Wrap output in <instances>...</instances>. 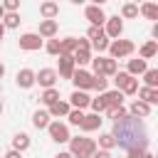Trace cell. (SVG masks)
<instances>
[{
	"instance_id": "f6af8a7d",
	"label": "cell",
	"mask_w": 158,
	"mask_h": 158,
	"mask_svg": "<svg viewBox=\"0 0 158 158\" xmlns=\"http://www.w3.org/2000/svg\"><path fill=\"white\" fill-rule=\"evenodd\" d=\"M2 37H5V25L0 22V42H2Z\"/></svg>"
},
{
	"instance_id": "7bdbcfd3",
	"label": "cell",
	"mask_w": 158,
	"mask_h": 158,
	"mask_svg": "<svg viewBox=\"0 0 158 158\" xmlns=\"http://www.w3.org/2000/svg\"><path fill=\"white\" fill-rule=\"evenodd\" d=\"M91 158H111V153L101 148V151H94V153H91Z\"/></svg>"
},
{
	"instance_id": "ab89813d",
	"label": "cell",
	"mask_w": 158,
	"mask_h": 158,
	"mask_svg": "<svg viewBox=\"0 0 158 158\" xmlns=\"http://www.w3.org/2000/svg\"><path fill=\"white\" fill-rule=\"evenodd\" d=\"M91 47H94L96 52H104V49L109 47V37H101V40H94V42H91Z\"/></svg>"
},
{
	"instance_id": "44dd1931",
	"label": "cell",
	"mask_w": 158,
	"mask_h": 158,
	"mask_svg": "<svg viewBox=\"0 0 158 158\" xmlns=\"http://www.w3.org/2000/svg\"><path fill=\"white\" fill-rule=\"evenodd\" d=\"M128 114H131V116L143 118V116H148V114H151V104H146V101H141V99H138V101H133V104H131V111H128Z\"/></svg>"
},
{
	"instance_id": "ffe728a7",
	"label": "cell",
	"mask_w": 158,
	"mask_h": 158,
	"mask_svg": "<svg viewBox=\"0 0 158 158\" xmlns=\"http://www.w3.org/2000/svg\"><path fill=\"white\" fill-rule=\"evenodd\" d=\"M37 35H40V37H54V35H57V20H42Z\"/></svg>"
},
{
	"instance_id": "8fae6325",
	"label": "cell",
	"mask_w": 158,
	"mask_h": 158,
	"mask_svg": "<svg viewBox=\"0 0 158 158\" xmlns=\"http://www.w3.org/2000/svg\"><path fill=\"white\" fill-rule=\"evenodd\" d=\"M74 57L72 54H59V74L57 77H62V79H72V74H74Z\"/></svg>"
},
{
	"instance_id": "7a4b0ae2",
	"label": "cell",
	"mask_w": 158,
	"mask_h": 158,
	"mask_svg": "<svg viewBox=\"0 0 158 158\" xmlns=\"http://www.w3.org/2000/svg\"><path fill=\"white\" fill-rule=\"evenodd\" d=\"M94 151H96V143L91 138H84V136L69 138V153H72V158H91Z\"/></svg>"
},
{
	"instance_id": "ac0fdd59",
	"label": "cell",
	"mask_w": 158,
	"mask_h": 158,
	"mask_svg": "<svg viewBox=\"0 0 158 158\" xmlns=\"http://www.w3.org/2000/svg\"><path fill=\"white\" fill-rule=\"evenodd\" d=\"M89 101H91V99H89V94H86V91H81V89H77V91L69 96V106H74V109H86V106H89Z\"/></svg>"
},
{
	"instance_id": "836d02e7",
	"label": "cell",
	"mask_w": 158,
	"mask_h": 158,
	"mask_svg": "<svg viewBox=\"0 0 158 158\" xmlns=\"http://www.w3.org/2000/svg\"><path fill=\"white\" fill-rule=\"evenodd\" d=\"M106 114H109V118H114V121H118V118H123L128 111L123 109V106H109L106 109Z\"/></svg>"
},
{
	"instance_id": "484cf974",
	"label": "cell",
	"mask_w": 158,
	"mask_h": 158,
	"mask_svg": "<svg viewBox=\"0 0 158 158\" xmlns=\"http://www.w3.org/2000/svg\"><path fill=\"white\" fill-rule=\"evenodd\" d=\"M12 148L20 151V153L27 151V148H30V136H27V133H17V136L12 138Z\"/></svg>"
},
{
	"instance_id": "5b68a950",
	"label": "cell",
	"mask_w": 158,
	"mask_h": 158,
	"mask_svg": "<svg viewBox=\"0 0 158 158\" xmlns=\"http://www.w3.org/2000/svg\"><path fill=\"white\" fill-rule=\"evenodd\" d=\"M106 49L111 52V59H121V57H128L136 49V44L131 40H114V42H109Z\"/></svg>"
},
{
	"instance_id": "8992f818",
	"label": "cell",
	"mask_w": 158,
	"mask_h": 158,
	"mask_svg": "<svg viewBox=\"0 0 158 158\" xmlns=\"http://www.w3.org/2000/svg\"><path fill=\"white\" fill-rule=\"evenodd\" d=\"M74 57V64H89L91 62V42L89 40H77V49L72 52Z\"/></svg>"
},
{
	"instance_id": "816d5d0a",
	"label": "cell",
	"mask_w": 158,
	"mask_h": 158,
	"mask_svg": "<svg viewBox=\"0 0 158 158\" xmlns=\"http://www.w3.org/2000/svg\"><path fill=\"white\" fill-rule=\"evenodd\" d=\"M0 114H2V101H0Z\"/></svg>"
},
{
	"instance_id": "c3c4849f",
	"label": "cell",
	"mask_w": 158,
	"mask_h": 158,
	"mask_svg": "<svg viewBox=\"0 0 158 158\" xmlns=\"http://www.w3.org/2000/svg\"><path fill=\"white\" fill-rule=\"evenodd\" d=\"M2 15H5V7H2V2H0V20H2Z\"/></svg>"
},
{
	"instance_id": "60d3db41",
	"label": "cell",
	"mask_w": 158,
	"mask_h": 158,
	"mask_svg": "<svg viewBox=\"0 0 158 158\" xmlns=\"http://www.w3.org/2000/svg\"><path fill=\"white\" fill-rule=\"evenodd\" d=\"M89 106L94 109V114H101V111H106V106H104L101 96H99V99H91V101H89Z\"/></svg>"
},
{
	"instance_id": "30bf717a",
	"label": "cell",
	"mask_w": 158,
	"mask_h": 158,
	"mask_svg": "<svg viewBox=\"0 0 158 158\" xmlns=\"http://www.w3.org/2000/svg\"><path fill=\"white\" fill-rule=\"evenodd\" d=\"M104 25H106V30H104V32H106V37H109V40H118V35L123 32V22L118 20V15L106 17V22H104Z\"/></svg>"
},
{
	"instance_id": "5bb4252c",
	"label": "cell",
	"mask_w": 158,
	"mask_h": 158,
	"mask_svg": "<svg viewBox=\"0 0 158 158\" xmlns=\"http://www.w3.org/2000/svg\"><path fill=\"white\" fill-rule=\"evenodd\" d=\"M123 96H126V94L118 91V89H116V91H101V101H104L106 109H109V106H121V104H123Z\"/></svg>"
},
{
	"instance_id": "9a60e30c",
	"label": "cell",
	"mask_w": 158,
	"mask_h": 158,
	"mask_svg": "<svg viewBox=\"0 0 158 158\" xmlns=\"http://www.w3.org/2000/svg\"><path fill=\"white\" fill-rule=\"evenodd\" d=\"M101 121H104V118H101L99 114H89V116L84 114V118H81V123H79V128L89 133V131H96V128L101 126Z\"/></svg>"
},
{
	"instance_id": "f35d334b",
	"label": "cell",
	"mask_w": 158,
	"mask_h": 158,
	"mask_svg": "<svg viewBox=\"0 0 158 158\" xmlns=\"http://www.w3.org/2000/svg\"><path fill=\"white\" fill-rule=\"evenodd\" d=\"M0 2H2L5 12H17V7H20V0H0Z\"/></svg>"
},
{
	"instance_id": "9c48e42d",
	"label": "cell",
	"mask_w": 158,
	"mask_h": 158,
	"mask_svg": "<svg viewBox=\"0 0 158 158\" xmlns=\"http://www.w3.org/2000/svg\"><path fill=\"white\" fill-rule=\"evenodd\" d=\"M72 81H74V86H77V89L86 91V89H91V84H94V74H89V72H84V69H74Z\"/></svg>"
},
{
	"instance_id": "83f0119b",
	"label": "cell",
	"mask_w": 158,
	"mask_h": 158,
	"mask_svg": "<svg viewBox=\"0 0 158 158\" xmlns=\"http://www.w3.org/2000/svg\"><path fill=\"white\" fill-rule=\"evenodd\" d=\"M148 67H146V59H131L128 62V74L136 77V74H143Z\"/></svg>"
},
{
	"instance_id": "52a82bcc",
	"label": "cell",
	"mask_w": 158,
	"mask_h": 158,
	"mask_svg": "<svg viewBox=\"0 0 158 158\" xmlns=\"http://www.w3.org/2000/svg\"><path fill=\"white\" fill-rule=\"evenodd\" d=\"M47 131H49V138H52V141H57V143H67V141L72 138V136H69L67 123H59V121H49Z\"/></svg>"
},
{
	"instance_id": "e575fe53",
	"label": "cell",
	"mask_w": 158,
	"mask_h": 158,
	"mask_svg": "<svg viewBox=\"0 0 158 158\" xmlns=\"http://www.w3.org/2000/svg\"><path fill=\"white\" fill-rule=\"evenodd\" d=\"M67 118H69V123H72V126H79V123H81V118H84V111H81V109H69Z\"/></svg>"
},
{
	"instance_id": "681fc988",
	"label": "cell",
	"mask_w": 158,
	"mask_h": 158,
	"mask_svg": "<svg viewBox=\"0 0 158 158\" xmlns=\"http://www.w3.org/2000/svg\"><path fill=\"white\" fill-rule=\"evenodd\" d=\"M2 74H5V67H2V64H0V79H2Z\"/></svg>"
},
{
	"instance_id": "7dc6e473",
	"label": "cell",
	"mask_w": 158,
	"mask_h": 158,
	"mask_svg": "<svg viewBox=\"0 0 158 158\" xmlns=\"http://www.w3.org/2000/svg\"><path fill=\"white\" fill-rule=\"evenodd\" d=\"M91 2H94V5H104L106 0H91Z\"/></svg>"
},
{
	"instance_id": "ba28073f",
	"label": "cell",
	"mask_w": 158,
	"mask_h": 158,
	"mask_svg": "<svg viewBox=\"0 0 158 158\" xmlns=\"http://www.w3.org/2000/svg\"><path fill=\"white\" fill-rule=\"evenodd\" d=\"M17 44H20V49H25V52H35V49L42 47V40H40L37 32H25V35L17 40Z\"/></svg>"
},
{
	"instance_id": "4dcf8cb0",
	"label": "cell",
	"mask_w": 158,
	"mask_h": 158,
	"mask_svg": "<svg viewBox=\"0 0 158 158\" xmlns=\"http://www.w3.org/2000/svg\"><path fill=\"white\" fill-rule=\"evenodd\" d=\"M121 15H123V17H128V20L138 17V5H136V2H126V5L121 7Z\"/></svg>"
},
{
	"instance_id": "f907efd6",
	"label": "cell",
	"mask_w": 158,
	"mask_h": 158,
	"mask_svg": "<svg viewBox=\"0 0 158 158\" xmlns=\"http://www.w3.org/2000/svg\"><path fill=\"white\" fill-rule=\"evenodd\" d=\"M72 2H74V5H79V2H84V0H72Z\"/></svg>"
},
{
	"instance_id": "d590c367",
	"label": "cell",
	"mask_w": 158,
	"mask_h": 158,
	"mask_svg": "<svg viewBox=\"0 0 158 158\" xmlns=\"http://www.w3.org/2000/svg\"><path fill=\"white\" fill-rule=\"evenodd\" d=\"M106 84H109V79H106V77L94 74V84H91V89H96V91H106Z\"/></svg>"
},
{
	"instance_id": "4316f807",
	"label": "cell",
	"mask_w": 158,
	"mask_h": 158,
	"mask_svg": "<svg viewBox=\"0 0 158 158\" xmlns=\"http://www.w3.org/2000/svg\"><path fill=\"white\" fill-rule=\"evenodd\" d=\"M0 22L5 25V30H15V27L20 25V15H17V12H5Z\"/></svg>"
},
{
	"instance_id": "277c9868",
	"label": "cell",
	"mask_w": 158,
	"mask_h": 158,
	"mask_svg": "<svg viewBox=\"0 0 158 158\" xmlns=\"http://www.w3.org/2000/svg\"><path fill=\"white\" fill-rule=\"evenodd\" d=\"M91 67H94V74H101V77H114L118 69H116V59L111 57H91Z\"/></svg>"
},
{
	"instance_id": "6da1fadb",
	"label": "cell",
	"mask_w": 158,
	"mask_h": 158,
	"mask_svg": "<svg viewBox=\"0 0 158 158\" xmlns=\"http://www.w3.org/2000/svg\"><path fill=\"white\" fill-rule=\"evenodd\" d=\"M111 136L116 138V146H121L126 153L136 151V148H148V131H146V126L138 116L126 114L123 118L114 121Z\"/></svg>"
},
{
	"instance_id": "cb8c5ba5",
	"label": "cell",
	"mask_w": 158,
	"mask_h": 158,
	"mask_svg": "<svg viewBox=\"0 0 158 158\" xmlns=\"http://www.w3.org/2000/svg\"><path fill=\"white\" fill-rule=\"evenodd\" d=\"M138 12H141L146 20H158V5H156V2H143Z\"/></svg>"
},
{
	"instance_id": "f1b7e54d",
	"label": "cell",
	"mask_w": 158,
	"mask_h": 158,
	"mask_svg": "<svg viewBox=\"0 0 158 158\" xmlns=\"http://www.w3.org/2000/svg\"><path fill=\"white\" fill-rule=\"evenodd\" d=\"M74 49H77V40H74V37L59 40V54H72Z\"/></svg>"
},
{
	"instance_id": "d4e9b609",
	"label": "cell",
	"mask_w": 158,
	"mask_h": 158,
	"mask_svg": "<svg viewBox=\"0 0 158 158\" xmlns=\"http://www.w3.org/2000/svg\"><path fill=\"white\" fill-rule=\"evenodd\" d=\"M158 54V42L156 40H151V42H146L143 47H141V59H151V57H156Z\"/></svg>"
},
{
	"instance_id": "8d00e7d4",
	"label": "cell",
	"mask_w": 158,
	"mask_h": 158,
	"mask_svg": "<svg viewBox=\"0 0 158 158\" xmlns=\"http://www.w3.org/2000/svg\"><path fill=\"white\" fill-rule=\"evenodd\" d=\"M86 35H89V40H91V42H94V40H101V37H106V32H104V27H96V25H91Z\"/></svg>"
},
{
	"instance_id": "603a6c76",
	"label": "cell",
	"mask_w": 158,
	"mask_h": 158,
	"mask_svg": "<svg viewBox=\"0 0 158 158\" xmlns=\"http://www.w3.org/2000/svg\"><path fill=\"white\" fill-rule=\"evenodd\" d=\"M49 111H35V116H32V126L35 128H47L49 126Z\"/></svg>"
},
{
	"instance_id": "bcb514c9",
	"label": "cell",
	"mask_w": 158,
	"mask_h": 158,
	"mask_svg": "<svg viewBox=\"0 0 158 158\" xmlns=\"http://www.w3.org/2000/svg\"><path fill=\"white\" fill-rule=\"evenodd\" d=\"M57 158H72V153H59Z\"/></svg>"
},
{
	"instance_id": "ee69618b",
	"label": "cell",
	"mask_w": 158,
	"mask_h": 158,
	"mask_svg": "<svg viewBox=\"0 0 158 158\" xmlns=\"http://www.w3.org/2000/svg\"><path fill=\"white\" fill-rule=\"evenodd\" d=\"M5 158H22V153L12 148V151H7V153H5Z\"/></svg>"
},
{
	"instance_id": "74e56055",
	"label": "cell",
	"mask_w": 158,
	"mask_h": 158,
	"mask_svg": "<svg viewBox=\"0 0 158 158\" xmlns=\"http://www.w3.org/2000/svg\"><path fill=\"white\" fill-rule=\"evenodd\" d=\"M128 158H153V153L148 148H136V151H128Z\"/></svg>"
},
{
	"instance_id": "b9f144b4",
	"label": "cell",
	"mask_w": 158,
	"mask_h": 158,
	"mask_svg": "<svg viewBox=\"0 0 158 158\" xmlns=\"http://www.w3.org/2000/svg\"><path fill=\"white\" fill-rule=\"evenodd\" d=\"M49 54H59V40H52L49 37V42H47V47H44Z\"/></svg>"
},
{
	"instance_id": "1f68e13d",
	"label": "cell",
	"mask_w": 158,
	"mask_h": 158,
	"mask_svg": "<svg viewBox=\"0 0 158 158\" xmlns=\"http://www.w3.org/2000/svg\"><path fill=\"white\" fill-rule=\"evenodd\" d=\"M99 146H101L104 151H111V148L116 146V138H114L111 133H101V136H99Z\"/></svg>"
},
{
	"instance_id": "2e32d148",
	"label": "cell",
	"mask_w": 158,
	"mask_h": 158,
	"mask_svg": "<svg viewBox=\"0 0 158 158\" xmlns=\"http://www.w3.org/2000/svg\"><path fill=\"white\" fill-rule=\"evenodd\" d=\"M40 15H42L44 20H54V17L59 15V5H57L54 0H44V2L40 5Z\"/></svg>"
},
{
	"instance_id": "3957f363",
	"label": "cell",
	"mask_w": 158,
	"mask_h": 158,
	"mask_svg": "<svg viewBox=\"0 0 158 158\" xmlns=\"http://www.w3.org/2000/svg\"><path fill=\"white\" fill-rule=\"evenodd\" d=\"M114 81H116V89L123 91V94H136L138 91V79L131 77L128 72H116L114 74Z\"/></svg>"
},
{
	"instance_id": "7c38bea8",
	"label": "cell",
	"mask_w": 158,
	"mask_h": 158,
	"mask_svg": "<svg viewBox=\"0 0 158 158\" xmlns=\"http://www.w3.org/2000/svg\"><path fill=\"white\" fill-rule=\"evenodd\" d=\"M84 15H86V20H89L91 25H96V27H101V25L106 22V15H104L101 5H89V7L84 10Z\"/></svg>"
},
{
	"instance_id": "f5cc1de1",
	"label": "cell",
	"mask_w": 158,
	"mask_h": 158,
	"mask_svg": "<svg viewBox=\"0 0 158 158\" xmlns=\"http://www.w3.org/2000/svg\"><path fill=\"white\" fill-rule=\"evenodd\" d=\"M136 2H138V0H136Z\"/></svg>"
},
{
	"instance_id": "d6986e66",
	"label": "cell",
	"mask_w": 158,
	"mask_h": 158,
	"mask_svg": "<svg viewBox=\"0 0 158 158\" xmlns=\"http://www.w3.org/2000/svg\"><path fill=\"white\" fill-rule=\"evenodd\" d=\"M138 99L146 101V104H158V89H153V86H141V89H138Z\"/></svg>"
},
{
	"instance_id": "7402d4cb",
	"label": "cell",
	"mask_w": 158,
	"mask_h": 158,
	"mask_svg": "<svg viewBox=\"0 0 158 158\" xmlns=\"http://www.w3.org/2000/svg\"><path fill=\"white\" fill-rule=\"evenodd\" d=\"M69 109H72V106H69L67 101H59V99H57L54 104H49V109H47V111H49V116H67V114H69Z\"/></svg>"
},
{
	"instance_id": "e0dca14e",
	"label": "cell",
	"mask_w": 158,
	"mask_h": 158,
	"mask_svg": "<svg viewBox=\"0 0 158 158\" xmlns=\"http://www.w3.org/2000/svg\"><path fill=\"white\" fill-rule=\"evenodd\" d=\"M15 81H17L20 89H30V86L35 84V72H32V69H20L17 77H15Z\"/></svg>"
},
{
	"instance_id": "f546056e",
	"label": "cell",
	"mask_w": 158,
	"mask_h": 158,
	"mask_svg": "<svg viewBox=\"0 0 158 158\" xmlns=\"http://www.w3.org/2000/svg\"><path fill=\"white\" fill-rule=\"evenodd\" d=\"M143 81H146V86L158 89V69H146L143 72Z\"/></svg>"
},
{
	"instance_id": "4fadbf2b",
	"label": "cell",
	"mask_w": 158,
	"mask_h": 158,
	"mask_svg": "<svg viewBox=\"0 0 158 158\" xmlns=\"http://www.w3.org/2000/svg\"><path fill=\"white\" fill-rule=\"evenodd\" d=\"M54 81H57V72H54V69H40V72L35 74V84H40V86H44V89L54 86Z\"/></svg>"
},
{
	"instance_id": "d6a6232c",
	"label": "cell",
	"mask_w": 158,
	"mask_h": 158,
	"mask_svg": "<svg viewBox=\"0 0 158 158\" xmlns=\"http://www.w3.org/2000/svg\"><path fill=\"white\" fill-rule=\"evenodd\" d=\"M57 99H59V91H57L54 86H49V89H44V94H42V101H44L47 106H49V104H54Z\"/></svg>"
}]
</instances>
